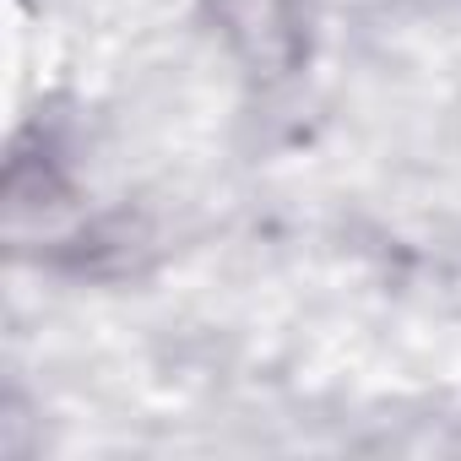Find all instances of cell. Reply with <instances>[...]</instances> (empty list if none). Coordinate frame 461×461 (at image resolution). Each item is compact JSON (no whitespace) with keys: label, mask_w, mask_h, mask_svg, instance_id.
Returning a JSON list of instances; mask_svg holds the SVG:
<instances>
[{"label":"cell","mask_w":461,"mask_h":461,"mask_svg":"<svg viewBox=\"0 0 461 461\" xmlns=\"http://www.w3.org/2000/svg\"><path fill=\"white\" fill-rule=\"evenodd\" d=\"M217 28L234 55L256 71H288L299 50V23L288 0H217Z\"/></svg>","instance_id":"1"}]
</instances>
